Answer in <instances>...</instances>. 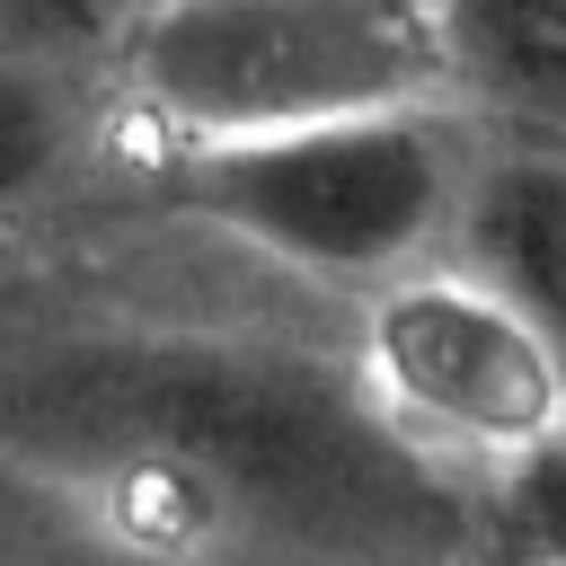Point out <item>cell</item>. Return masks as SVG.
Returning <instances> with one entry per match:
<instances>
[{"label": "cell", "mask_w": 566, "mask_h": 566, "mask_svg": "<svg viewBox=\"0 0 566 566\" xmlns=\"http://www.w3.org/2000/svg\"><path fill=\"white\" fill-rule=\"evenodd\" d=\"M486 124L469 106H398L318 133L186 150L133 177V195L195 221L212 248L283 274L292 292H336L345 310L442 265L451 212Z\"/></svg>", "instance_id": "3"}, {"label": "cell", "mask_w": 566, "mask_h": 566, "mask_svg": "<svg viewBox=\"0 0 566 566\" xmlns=\"http://www.w3.org/2000/svg\"><path fill=\"white\" fill-rule=\"evenodd\" d=\"M88 177H124L106 80L0 53V230L44 212V203H62Z\"/></svg>", "instance_id": "6"}, {"label": "cell", "mask_w": 566, "mask_h": 566, "mask_svg": "<svg viewBox=\"0 0 566 566\" xmlns=\"http://www.w3.org/2000/svg\"><path fill=\"white\" fill-rule=\"evenodd\" d=\"M433 18L478 124L566 142V0H433Z\"/></svg>", "instance_id": "7"}, {"label": "cell", "mask_w": 566, "mask_h": 566, "mask_svg": "<svg viewBox=\"0 0 566 566\" xmlns=\"http://www.w3.org/2000/svg\"><path fill=\"white\" fill-rule=\"evenodd\" d=\"M124 186L186 150L460 106L433 0H150L106 71Z\"/></svg>", "instance_id": "2"}, {"label": "cell", "mask_w": 566, "mask_h": 566, "mask_svg": "<svg viewBox=\"0 0 566 566\" xmlns=\"http://www.w3.org/2000/svg\"><path fill=\"white\" fill-rule=\"evenodd\" d=\"M345 363L380 424L460 478L469 495L522 478L566 442V371L557 354L460 265H424L345 318Z\"/></svg>", "instance_id": "4"}, {"label": "cell", "mask_w": 566, "mask_h": 566, "mask_svg": "<svg viewBox=\"0 0 566 566\" xmlns=\"http://www.w3.org/2000/svg\"><path fill=\"white\" fill-rule=\"evenodd\" d=\"M0 469L124 566H486V495L416 460L345 345L88 318L0 363Z\"/></svg>", "instance_id": "1"}, {"label": "cell", "mask_w": 566, "mask_h": 566, "mask_svg": "<svg viewBox=\"0 0 566 566\" xmlns=\"http://www.w3.org/2000/svg\"><path fill=\"white\" fill-rule=\"evenodd\" d=\"M442 265H460L478 292H495L566 371V142L486 124Z\"/></svg>", "instance_id": "5"}, {"label": "cell", "mask_w": 566, "mask_h": 566, "mask_svg": "<svg viewBox=\"0 0 566 566\" xmlns=\"http://www.w3.org/2000/svg\"><path fill=\"white\" fill-rule=\"evenodd\" d=\"M486 566H566V442L486 486Z\"/></svg>", "instance_id": "8"}]
</instances>
